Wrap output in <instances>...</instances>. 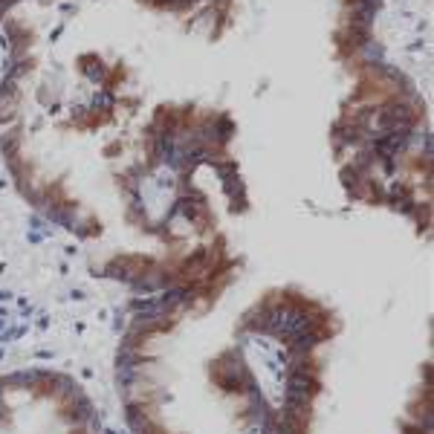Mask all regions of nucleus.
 I'll list each match as a JSON object with an SVG mask.
<instances>
[{
  "label": "nucleus",
  "mask_w": 434,
  "mask_h": 434,
  "mask_svg": "<svg viewBox=\"0 0 434 434\" xmlns=\"http://www.w3.org/2000/svg\"><path fill=\"white\" fill-rule=\"evenodd\" d=\"M58 385H61V376H38L32 382V394L35 397H55L58 394Z\"/></svg>",
  "instance_id": "1"
}]
</instances>
